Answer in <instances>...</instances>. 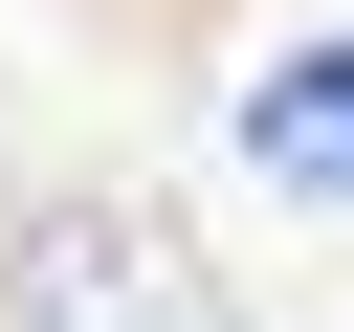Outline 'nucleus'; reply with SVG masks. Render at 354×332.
<instances>
[{
    "mask_svg": "<svg viewBox=\"0 0 354 332\" xmlns=\"http://www.w3.org/2000/svg\"><path fill=\"white\" fill-rule=\"evenodd\" d=\"M0 332H243V310H221V266L155 243V221H44V243L0 266Z\"/></svg>",
    "mask_w": 354,
    "mask_h": 332,
    "instance_id": "obj_1",
    "label": "nucleus"
},
{
    "mask_svg": "<svg viewBox=\"0 0 354 332\" xmlns=\"http://www.w3.org/2000/svg\"><path fill=\"white\" fill-rule=\"evenodd\" d=\"M243 177H266V199H354V44L243 66Z\"/></svg>",
    "mask_w": 354,
    "mask_h": 332,
    "instance_id": "obj_2",
    "label": "nucleus"
}]
</instances>
